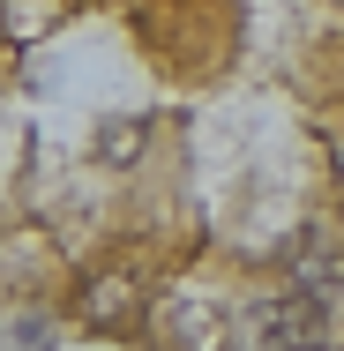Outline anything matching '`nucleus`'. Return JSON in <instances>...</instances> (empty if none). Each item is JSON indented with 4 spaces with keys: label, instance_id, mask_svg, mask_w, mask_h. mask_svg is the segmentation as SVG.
Segmentation results:
<instances>
[{
    "label": "nucleus",
    "instance_id": "nucleus-1",
    "mask_svg": "<svg viewBox=\"0 0 344 351\" xmlns=\"http://www.w3.org/2000/svg\"><path fill=\"white\" fill-rule=\"evenodd\" d=\"M240 344L247 351H322L330 344V306H322L307 284L262 291V299H247V314H240Z\"/></svg>",
    "mask_w": 344,
    "mask_h": 351
},
{
    "label": "nucleus",
    "instance_id": "nucleus-3",
    "mask_svg": "<svg viewBox=\"0 0 344 351\" xmlns=\"http://www.w3.org/2000/svg\"><path fill=\"white\" fill-rule=\"evenodd\" d=\"M98 329H120L128 314H135V277H98L90 284V306H82Z\"/></svg>",
    "mask_w": 344,
    "mask_h": 351
},
{
    "label": "nucleus",
    "instance_id": "nucleus-4",
    "mask_svg": "<svg viewBox=\"0 0 344 351\" xmlns=\"http://www.w3.org/2000/svg\"><path fill=\"white\" fill-rule=\"evenodd\" d=\"M53 337H60V329H53L45 314H23V322H8V351H53Z\"/></svg>",
    "mask_w": 344,
    "mask_h": 351
},
{
    "label": "nucleus",
    "instance_id": "nucleus-2",
    "mask_svg": "<svg viewBox=\"0 0 344 351\" xmlns=\"http://www.w3.org/2000/svg\"><path fill=\"white\" fill-rule=\"evenodd\" d=\"M284 269H292V284H307L322 306H337L344 299V239L322 232V224H307V232L284 247Z\"/></svg>",
    "mask_w": 344,
    "mask_h": 351
}]
</instances>
